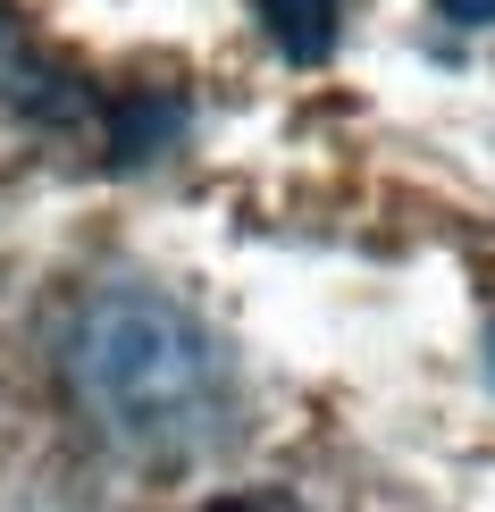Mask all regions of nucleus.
<instances>
[{"label":"nucleus","mask_w":495,"mask_h":512,"mask_svg":"<svg viewBox=\"0 0 495 512\" xmlns=\"http://www.w3.org/2000/svg\"><path fill=\"white\" fill-rule=\"evenodd\" d=\"M68 387L110 445L143 462L210 454L235 420V370L219 336L152 286H110L68 328Z\"/></svg>","instance_id":"1"},{"label":"nucleus","mask_w":495,"mask_h":512,"mask_svg":"<svg viewBox=\"0 0 495 512\" xmlns=\"http://www.w3.org/2000/svg\"><path fill=\"white\" fill-rule=\"evenodd\" d=\"M0 101L26 110V118H76V110H84V101L68 93V76L42 68V51L26 42V26H17L9 9H0Z\"/></svg>","instance_id":"2"},{"label":"nucleus","mask_w":495,"mask_h":512,"mask_svg":"<svg viewBox=\"0 0 495 512\" xmlns=\"http://www.w3.org/2000/svg\"><path fill=\"white\" fill-rule=\"evenodd\" d=\"M252 17L269 26V42L294 59V68H319L344 42V0H252Z\"/></svg>","instance_id":"3"},{"label":"nucleus","mask_w":495,"mask_h":512,"mask_svg":"<svg viewBox=\"0 0 495 512\" xmlns=\"http://www.w3.org/2000/svg\"><path fill=\"white\" fill-rule=\"evenodd\" d=\"M454 26H495V0H437Z\"/></svg>","instance_id":"4"},{"label":"nucleus","mask_w":495,"mask_h":512,"mask_svg":"<svg viewBox=\"0 0 495 512\" xmlns=\"http://www.w3.org/2000/svg\"><path fill=\"white\" fill-rule=\"evenodd\" d=\"M210 512H252V504H210Z\"/></svg>","instance_id":"5"},{"label":"nucleus","mask_w":495,"mask_h":512,"mask_svg":"<svg viewBox=\"0 0 495 512\" xmlns=\"http://www.w3.org/2000/svg\"><path fill=\"white\" fill-rule=\"evenodd\" d=\"M487 353H495V336H487Z\"/></svg>","instance_id":"6"}]
</instances>
